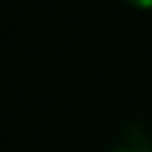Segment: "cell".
Returning a JSON list of instances; mask_svg holds the SVG:
<instances>
[{
  "instance_id": "obj_3",
  "label": "cell",
  "mask_w": 152,
  "mask_h": 152,
  "mask_svg": "<svg viewBox=\"0 0 152 152\" xmlns=\"http://www.w3.org/2000/svg\"><path fill=\"white\" fill-rule=\"evenodd\" d=\"M110 152H130V149H121V147H113V149H110Z\"/></svg>"
},
{
  "instance_id": "obj_2",
  "label": "cell",
  "mask_w": 152,
  "mask_h": 152,
  "mask_svg": "<svg viewBox=\"0 0 152 152\" xmlns=\"http://www.w3.org/2000/svg\"><path fill=\"white\" fill-rule=\"evenodd\" d=\"M127 3L138 6V9H152V0H127Z\"/></svg>"
},
{
  "instance_id": "obj_1",
  "label": "cell",
  "mask_w": 152,
  "mask_h": 152,
  "mask_svg": "<svg viewBox=\"0 0 152 152\" xmlns=\"http://www.w3.org/2000/svg\"><path fill=\"white\" fill-rule=\"evenodd\" d=\"M115 147L130 149V152H152V127L147 121H130L121 127L118 144Z\"/></svg>"
}]
</instances>
